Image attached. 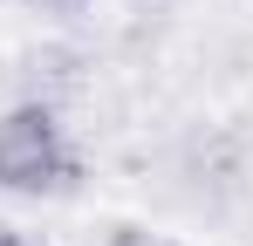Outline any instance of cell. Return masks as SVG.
<instances>
[{
    "label": "cell",
    "instance_id": "277c9868",
    "mask_svg": "<svg viewBox=\"0 0 253 246\" xmlns=\"http://www.w3.org/2000/svg\"><path fill=\"white\" fill-rule=\"evenodd\" d=\"M0 246H42V240H21L14 226H0Z\"/></svg>",
    "mask_w": 253,
    "mask_h": 246
},
{
    "label": "cell",
    "instance_id": "6da1fadb",
    "mask_svg": "<svg viewBox=\"0 0 253 246\" xmlns=\"http://www.w3.org/2000/svg\"><path fill=\"white\" fill-rule=\"evenodd\" d=\"M83 164H76V144L62 117L48 103H14L0 110V192L14 199H62L76 192Z\"/></svg>",
    "mask_w": 253,
    "mask_h": 246
},
{
    "label": "cell",
    "instance_id": "7a4b0ae2",
    "mask_svg": "<svg viewBox=\"0 0 253 246\" xmlns=\"http://www.w3.org/2000/svg\"><path fill=\"white\" fill-rule=\"evenodd\" d=\"M103 246H178V240H165V233H144V226H117Z\"/></svg>",
    "mask_w": 253,
    "mask_h": 246
},
{
    "label": "cell",
    "instance_id": "3957f363",
    "mask_svg": "<svg viewBox=\"0 0 253 246\" xmlns=\"http://www.w3.org/2000/svg\"><path fill=\"white\" fill-rule=\"evenodd\" d=\"M28 7H42V14H83L89 0H28Z\"/></svg>",
    "mask_w": 253,
    "mask_h": 246
}]
</instances>
